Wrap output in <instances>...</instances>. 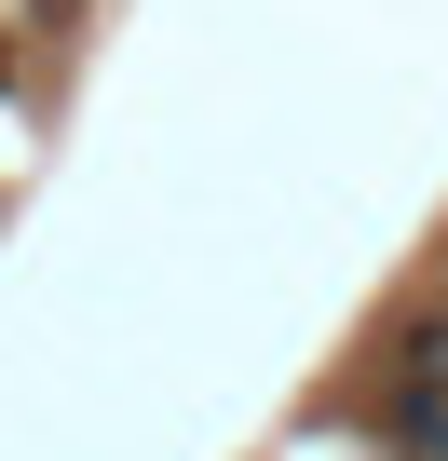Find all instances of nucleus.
<instances>
[{"mask_svg": "<svg viewBox=\"0 0 448 461\" xmlns=\"http://www.w3.org/2000/svg\"><path fill=\"white\" fill-rule=\"evenodd\" d=\"M394 366H407L394 393H434V407H448V312H434V326H407V353H394Z\"/></svg>", "mask_w": 448, "mask_h": 461, "instance_id": "nucleus-1", "label": "nucleus"}]
</instances>
